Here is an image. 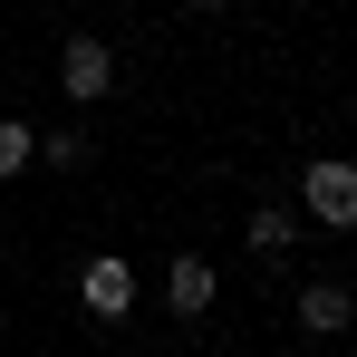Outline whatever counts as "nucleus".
Returning <instances> with one entry per match:
<instances>
[{
	"instance_id": "obj_8",
	"label": "nucleus",
	"mask_w": 357,
	"mask_h": 357,
	"mask_svg": "<svg viewBox=\"0 0 357 357\" xmlns=\"http://www.w3.org/2000/svg\"><path fill=\"white\" fill-rule=\"evenodd\" d=\"M39 155H49L59 174H77V165H87V135H39Z\"/></svg>"
},
{
	"instance_id": "obj_5",
	"label": "nucleus",
	"mask_w": 357,
	"mask_h": 357,
	"mask_svg": "<svg viewBox=\"0 0 357 357\" xmlns=\"http://www.w3.org/2000/svg\"><path fill=\"white\" fill-rule=\"evenodd\" d=\"M213 290H222V280H213V261H203V251H174V271H165V309H174V319H203Z\"/></svg>"
},
{
	"instance_id": "obj_2",
	"label": "nucleus",
	"mask_w": 357,
	"mask_h": 357,
	"mask_svg": "<svg viewBox=\"0 0 357 357\" xmlns=\"http://www.w3.org/2000/svg\"><path fill=\"white\" fill-rule=\"evenodd\" d=\"M59 87L77 97V107H97V97H116V49H107L97 29H77V39L59 49Z\"/></svg>"
},
{
	"instance_id": "obj_4",
	"label": "nucleus",
	"mask_w": 357,
	"mask_h": 357,
	"mask_svg": "<svg viewBox=\"0 0 357 357\" xmlns=\"http://www.w3.org/2000/svg\"><path fill=\"white\" fill-rule=\"evenodd\" d=\"M299 328H309V338H348L357 328V290L348 280H309V290H299Z\"/></svg>"
},
{
	"instance_id": "obj_6",
	"label": "nucleus",
	"mask_w": 357,
	"mask_h": 357,
	"mask_svg": "<svg viewBox=\"0 0 357 357\" xmlns=\"http://www.w3.org/2000/svg\"><path fill=\"white\" fill-rule=\"evenodd\" d=\"M290 241H299V213H280V203H261V213H251V251H261V261H280Z\"/></svg>"
},
{
	"instance_id": "obj_1",
	"label": "nucleus",
	"mask_w": 357,
	"mask_h": 357,
	"mask_svg": "<svg viewBox=\"0 0 357 357\" xmlns=\"http://www.w3.org/2000/svg\"><path fill=\"white\" fill-rule=\"evenodd\" d=\"M299 213L328 222V232H357V155H319L299 174Z\"/></svg>"
},
{
	"instance_id": "obj_9",
	"label": "nucleus",
	"mask_w": 357,
	"mask_h": 357,
	"mask_svg": "<svg viewBox=\"0 0 357 357\" xmlns=\"http://www.w3.org/2000/svg\"><path fill=\"white\" fill-rule=\"evenodd\" d=\"M183 10H222V0H183Z\"/></svg>"
},
{
	"instance_id": "obj_3",
	"label": "nucleus",
	"mask_w": 357,
	"mask_h": 357,
	"mask_svg": "<svg viewBox=\"0 0 357 357\" xmlns=\"http://www.w3.org/2000/svg\"><path fill=\"white\" fill-rule=\"evenodd\" d=\"M77 309H87V319H126V309H135V271H126V251H97V261L77 271Z\"/></svg>"
},
{
	"instance_id": "obj_7",
	"label": "nucleus",
	"mask_w": 357,
	"mask_h": 357,
	"mask_svg": "<svg viewBox=\"0 0 357 357\" xmlns=\"http://www.w3.org/2000/svg\"><path fill=\"white\" fill-rule=\"evenodd\" d=\"M29 155H39V126H20V116H0V183L20 174V165H29Z\"/></svg>"
}]
</instances>
